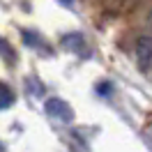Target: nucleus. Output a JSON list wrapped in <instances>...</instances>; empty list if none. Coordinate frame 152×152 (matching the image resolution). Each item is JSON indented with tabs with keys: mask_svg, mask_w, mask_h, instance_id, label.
<instances>
[{
	"mask_svg": "<svg viewBox=\"0 0 152 152\" xmlns=\"http://www.w3.org/2000/svg\"><path fill=\"white\" fill-rule=\"evenodd\" d=\"M44 111H46V115H51L53 120H60V122H72L74 120L72 106L67 104L65 99H60V97H48L44 102Z\"/></svg>",
	"mask_w": 152,
	"mask_h": 152,
	"instance_id": "1",
	"label": "nucleus"
},
{
	"mask_svg": "<svg viewBox=\"0 0 152 152\" xmlns=\"http://www.w3.org/2000/svg\"><path fill=\"white\" fill-rule=\"evenodd\" d=\"M60 42H62V46L67 51H72L76 56H88V42L81 32H67V35H62Z\"/></svg>",
	"mask_w": 152,
	"mask_h": 152,
	"instance_id": "2",
	"label": "nucleus"
},
{
	"mask_svg": "<svg viewBox=\"0 0 152 152\" xmlns=\"http://www.w3.org/2000/svg\"><path fill=\"white\" fill-rule=\"evenodd\" d=\"M150 60H152V44L148 37H141L136 42V62L141 67V72H150Z\"/></svg>",
	"mask_w": 152,
	"mask_h": 152,
	"instance_id": "3",
	"label": "nucleus"
},
{
	"mask_svg": "<svg viewBox=\"0 0 152 152\" xmlns=\"http://www.w3.org/2000/svg\"><path fill=\"white\" fill-rule=\"evenodd\" d=\"M14 92H12V88L7 83H0V111H5V108H10L14 104Z\"/></svg>",
	"mask_w": 152,
	"mask_h": 152,
	"instance_id": "4",
	"label": "nucleus"
},
{
	"mask_svg": "<svg viewBox=\"0 0 152 152\" xmlns=\"http://www.w3.org/2000/svg\"><path fill=\"white\" fill-rule=\"evenodd\" d=\"M21 37H23V44H26V46H32V48L42 46V42H44V39L39 37L37 32H32V30H23V35H21Z\"/></svg>",
	"mask_w": 152,
	"mask_h": 152,
	"instance_id": "5",
	"label": "nucleus"
},
{
	"mask_svg": "<svg viewBox=\"0 0 152 152\" xmlns=\"http://www.w3.org/2000/svg\"><path fill=\"white\" fill-rule=\"evenodd\" d=\"M26 88H28L35 97H42V95H44V86L37 83V78H35V76H28V78H26Z\"/></svg>",
	"mask_w": 152,
	"mask_h": 152,
	"instance_id": "6",
	"label": "nucleus"
},
{
	"mask_svg": "<svg viewBox=\"0 0 152 152\" xmlns=\"http://www.w3.org/2000/svg\"><path fill=\"white\" fill-rule=\"evenodd\" d=\"M0 56H2V58H10V62H14V60H16V53L12 51V46L5 42V39H0Z\"/></svg>",
	"mask_w": 152,
	"mask_h": 152,
	"instance_id": "7",
	"label": "nucleus"
},
{
	"mask_svg": "<svg viewBox=\"0 0 152 152\" xmlns=\"http://www.w3.org/2000/svg\"><path fill=\"white\" fill-rule=\"evenodd\" d=\"M111 90H113V86H111L108 81H102V83H97V92H99V95H111Z\"/></svg>",
	"mask_w": 152,
	"mask_h": 152,
	"instance_id": "8",
	"label": "nucleus"
},
{
	"mask_svg": "<svg viewBox=\"0 0 152 152\" xmlns=\"http://www.w3.org/2000/svg\"><path fill=\"white\" fill-rule=\"evenodd\" d=\"M60 2H65L67 7H72V5H74V0H60Z\"/></svg>",
	"mask_w": 152,
	"mask_h": 152,
	"instance_id": "9",
	"label": "nucleus"
},
{
	"mask_svg": "<svg viewBox=\"0 0 152 152\" xmlns=\"http://www.w3.org/2000/svg\"><path fill=\"white\" fill-rule=\"evenodd\" d=\"M0 152H5V148H2V143H0Z\"/></svg>",
	"mask_w": 152,
	"mask_h": 152,
	"instance_id": "10",
	"label": "nucleus"
}]
</instances>
